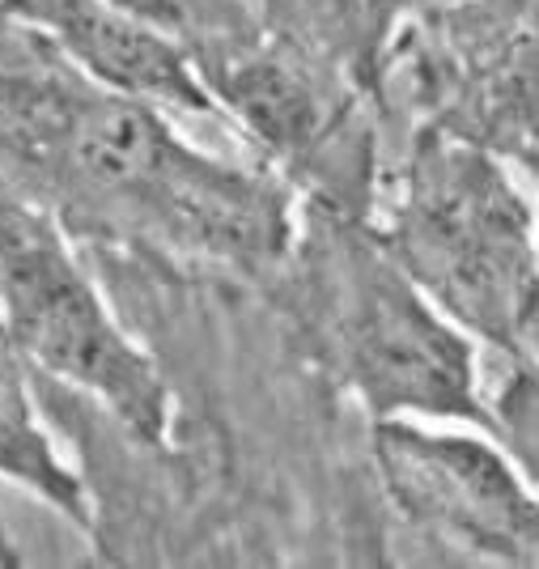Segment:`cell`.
<instances>
[{"label":"cell","instance_id":"6da1fadb","mask_svg":"<svg viewBox=\"0 0 539 569\" xmlns=\"http://www.w3.org/2000/svg\"><path fill=\"white\" fill-rule=\"evenodd\" d=\"M378 238L463 332L536 366V213L501 153L425 123Z\"/></svg>","mask_w":539,"mask_h":569},{"label":"cell","instance_id":"7a4b0ae2","mask_svg":"<svg viewBox=\"0 0 539 569\" xmlns=\"http://www.w3.org/2000/svg\"><path fill=\"white\" fill-rule=\"evenodd\" d=\"M0 328L43 375L90 396L132 438L170 429L162 370L123 332L94 277L43 204L0 196Z\"/></svg>","mask_w":539,"mask_h":569},{"label":"cell","instance_id":"3957f363","mask_svg":"<svg viewBox=\"0 0 539 569\" xmlns=\"http://www.w3.org/2000/svg\"><path fill=\"white\" fill-rule=\"evenodd\" d=\"M336 226L323 251L331 260V345L357 400L375 421L417 417L489 429L476 336L391 260L378 230Z\"/></svg>","mask_w":539,"mask_h":569},{"label":"cell","instance_id":"277c9868","mask_svg":"<svg viewBox=\"0 0 539 569\" xmlns=\"http://www.w3.org/2000/svg\"><path fill=\"white\" fill-rule=\"evenodd\" d=\"M375 459L403 519L492 566L539 561L536 476L518 468L489 429L382 417Z\"/></svg>","mask_w":539,"mask_h":569},{"label":"cell","instance_id":"5b68a950","mask_svg":"<svg viewBox=\"0 0 539 569\" xmlns=\"http://www.w3.org/2000/svg\"><path fill=\"white\" fill-rule=\"evenodd\" d=\"M0 18L43 39L72 72L166 116H217L191 51L116 0H0Z\"/></svg>","mask_w":539,"mask_h":569},{"label":"cell","instance_id":"8992f818","mask_svg":"<svg viewBox=\"0 0 539 569\" xmlns=\"http://www.w3.org/2000/svg\"><path fill=\"white\" fill-rule=\"evenodd\" d=\"M281 26L328 60L357 94H378L399 34L417 13V0H277Z\"/></svg>","mask_w":539,"mask_h":569},{"label":"cell","instance_id":"52a82bcc","mask_svg":"<svg viewBox=\"0 0 539 569\" xmlns=\"http://www.w3.org/2000/svg\"><path fill=\"white\" fill-rule=\"evenodd\" d=\"M0 480L30 489L39 501H48L56 515L77 522L81 531L90 527V493L72 463L56 451L43 426L26 412L22 400L0 391Z\"/></svg>","mask_w":539,"mask_h":569},{"label":"cell","instance_id":"ba28073f","mask_svg":"<svg viewBox=\"0 0 539 569\" xmlns=\"http://www.w3.org/2000/svg\"><path fill=\"white\" fill-rule=\"evenodd\" d=\"M0 566H18V552H13L9 536H4V519H0Z\"/></svg>","mask_w":539,"mask_h":569}]
</instances>
